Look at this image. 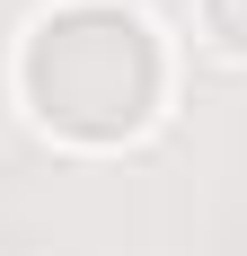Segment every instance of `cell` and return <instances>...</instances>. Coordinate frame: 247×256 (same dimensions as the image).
Here are the masks:
<instances>
[{
	"instance_id": "6da1fadb",
	"label": "cell",
	"mask_w": 247,
	"mask_h": 256,
	"mask_svg": "<svg viewBox=\"0 0 247 256\" xmlns=\"http://www.w3.org/2000/svg\"><path fill=\"white\" fill-rule=\"evenodd\" d=\"M26 98L53 132L71 142H115L150 115L159 98V53L150 26L124 9H62L26 44Z\"/></svg>"
},
{
	"instance_id": "7a4b0ae2",
	"label": "cell",
	"mask_w": 247,
	"mask_h": 256,
	"mask_svg": "<svg viewBox=\"0 0 247 256\" xmlns=\"http://www.w3.org/2000/svg\"><path fill=\"white\" fill-rule=\"evenodd\" d=\"M203 26H212L230 53H247V0H203Z\"/></svg>"
}]
</instances>
